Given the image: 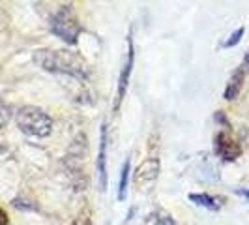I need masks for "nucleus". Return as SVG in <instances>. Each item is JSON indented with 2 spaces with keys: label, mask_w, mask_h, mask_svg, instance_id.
<instances>
[{
  "label": "nucleus",
  "mask_w": 249,
  "mask_h": 225,
  "mask_svg": "<svg viewBox=\"0 0 249 225\" xmlns=\"http://www.w3.org/2000/svg\"><path fill=\"white\" fill-rule=\"evenodd\" d=\"M34 62L51 74H66L77 79H88V64L71 51L64 49H37L34 53Z\"/></svg>",
  "instance_id": "1"
},
{
  "label": "nucleus",
  "mask_w": 249,
  "mask_h": 225,
  "mask_svg": "<svg viewBox=\"0 0 249 225\" xmlns=\"http://www.w3.org/2000/svg\"><path fill=\"white\" fill-rule=\"evenodd\" d=\"M15 120H17L19 130L32 137H47L53 131V118L43 109L34 107V105L21 107L17 111Z\"/></svg>",
  "instance_id": "2"
},
{
  "label": "nucleus",
  "mask_w": 249,
  "mask_h": 225,
  "mask_svg": "<svg viewBox=\"0 0 249 225\" xmlns=\"http://www.w3.org/2000/svg\"><path fill=\"white\" fill-rule=\"evenodd\" d=\"M49 26L54 36H58L70 45H75L79 39V34L83 32V26L79 23V19L75 17L71 6H60L49 19Z\"/></svg>",
  "instance_id": "3"
},
{
  "label": "nucleus",
  "mask_w": 249,
  "mask_h": 225,
  "mask_svg": "<svg viewBox=\"0 0 249 225\" xmlns=\"http://www.w3.org/2000/svg\"><path fill=\"white\" fill-rule=\"evenodd\" d=\"M133 62H135V51H133V36L129 34L127 36V55H125V62L122 66V72L118 77V92H116V101H114V111L120 109V103L125 98V90H127V83H129V77L133 72Z\"/></svg>",
  "instance_id": "4"
},
{
  "label": "nucleus",
  "mask_w": 249,
  "mask_h": 225,
  "mask_svg": "<svg viewBox=\"0 0 249 225\" xmlns=\"http://www.w3.org/2000/svg\"><path fill=\"white\" fill-rule=\"evenodd\" d=\"M215 152L225 162H234L242 156V147L229 131H219L215 135Z\"/></svg>",
  "instance_id": "5"
},
{
  "label": "nucleus",
  "mask_w": 249,
  "mask_h": 225,
  "mask_svg": "<svg viewBox=\"0 0 249 225\" xmlns=\"http://www.w3.org/2000/svg\"><path fill=\"white\" fill-rule=\"evenodd\" d=\"M160 160L158 158H148L141 163L135 171V184L137 186H146V184H152L158 176H160Z\"/></svg>",
  "instance_id": "6"
},
{
  "label": "nucleus",
  "mask_w": 249,
  "mask_h": 225,
  "mask_svg": "<svg viewBox=\"0 0 249 225\" xmlns=\"http://www.w3.org/2000/svg\"><path fill=\"white\" fill-rule=\"evenodd\" d=\"M107 124H101V137H100V152H98V180H100V189H107Z\"/></svg>",
  "instance_id": "7"
},
{
  "label": "nucleus",
  "mask_w": 249,
  "mask_h": 225,
  "mask_svg": "<svg viewBox=\"0 0 249 225\" xmlns=\"http://www.w3.org/2000/svg\"><path fill=\"white\" fill-rule=\"evenodd\" d=\"M246 75H248V72H246V68L240 64L236 70H234V74L231 75V79H229V83H227V87H225V100H234V98H238V94H240V90H242V87H244V81H246Z\"/></svg>",
  "instance_id": "8"
},
{
  "label": "nucleus",
  "mask_w": 249,
  "mask_h": 225,
  "mask_svg": "<svg viewBox=\"0 0 249 225\" xmlns=\"http://www.w3.org/2000/svg\"><path fill=\"white\" fill-rule=\"evenodd\" d=\"M189 201L195 203V205H199V206L208 208V210H213V212L221 208L219 199H215V197L208 195V193H191V195H189Z\"/></svg>",
  "instance_id": "9"
},
{
  "label": "nucleus",
  "mask_w": 249,
  "mask_h": 225,
  "mask_svg": "<svg viewBox=\"0 0 249 225\" xmlns=\"http://www.w3.org/2000/svg\"><path fill=\"white\" fill-rule=\"evenodd\" d=\"M142 225H178V224H176L175 218L171 214H167L165 210H154V212H150L144 218Z\"/></svg>",
  "instance_id": "10"
},
{
  "label": "nucleus",
  "mask_w": 249,
  "mask_h": 225,
  "mask_svg": "<svg viewBox=\"0 0 249 225\" xmlns=\"http://www.w3.org/2000/svg\"><path fill=\"white\" fill-rule=\"evenodd\" d=\"M129 169H131V160L127 158L124 162V167L120 171V186H118V201L125 199V193H127V178H129Z\"/></svg>",
  "instance_id": "11"
},
{
  "label": "nucleus",
  "mask_w": 249,
  "mask_h": 225,
  "mask_svg": "<svg viewBox=\"0 0 249 225\" xmlns=\"http://www.w3.org/2000/svg\"><path fill=\"white\" fill-rule=\"evenodd\" d=\"M244 32H246V28H244V26L236 28V30H234V32L229 36V39H227V41H223V45H221V47H223V49H232L234 45H238V43H240V39H242V36H244Z\"/></svg>",
  "instance_id": "12"
},
{
  "label": "nucleus",
  "mask_w": 249,
  "mask_h": 225,
  "mask_svg": "<svg viewBox=\"0 0 249 225\" xmlns=\"http://www.w3.org/2000/svg\"><path fill=\"white\" fill-rule=\"evenodd\" d=\"M10 116H12V109H10V105H6L4 101H0V128H4V126L8 124Z\"/></svg>",
  "instance_id": "13"
},
{
  "label": "nucleus",
  "mask_w": 249,
  "mask_h": 225,
  "mask_svg": "<svg viewBox=\"0 0 249 225\" xmlns=\"http://www.w3.org/2000/svg\"><path fill=\"white\" fill-rule=\"evenodd\" d=\"M73 225H90V218L88 216H79L73 222Z\"/></svg>",
  "instance_id": "14"
},
{
  "label": "nucleus",
  "mask_w": 249,
  "mask_h": 225,
  "mask_svg": "<svg viewBox=\"0 0 249 225\" xmlns=\"http://www.w3.org/2000/svg\"><path fill=\"white\" fill-rule=\"evenodd\" d=\"M8 222H10V218H8L6 210H4V208H0V225H8Z\"/></svg>",
  "instance_id": "15"
},
{
  "label": "nucleus",
  "mask_w": 249,
  "mask_h": 225,
  "mask_svg": "<svg viewBox=\"0 0 249 225\" xmlns=\"http://www.w3.org/2000/svg\"><path fill=\"white\" fill-rule=\"evenodd\" d=\"M236 193H238V195H242V197H246V199L249 201V189H248V188H240Z\"/></svg>",
  "instance_id": "16"
},
{
  "label": "nucleus",
  "mask_w": 249,
  "mask_h": 225,
  "mask_svg": "<svg viewBox=\"0 0 249 225\" xmlns=\"http://www.w3.org/2000/svg\"><path fill=\"white\" fill-rule=\"evenodd\" d=\"M242 66L246 68V72H249V51L246 53V56H244V60H242Z\"/></svg>",
  "instance_id": "17"
},
{
  "label": "nucleus",
  "mask_w": 249,
  "mask_h": 225,
  "mask_svg": "<svg viewBox=\"0 0 249 225\" xmlns=\"http://www.w3.org/2000/svg\"><path fill=\"white\" fill-rule=\"evenodd\" d=\"M0 150H2V149H0Z\"/></svg>",
  "instance_id": "18"
}]
</instances>
